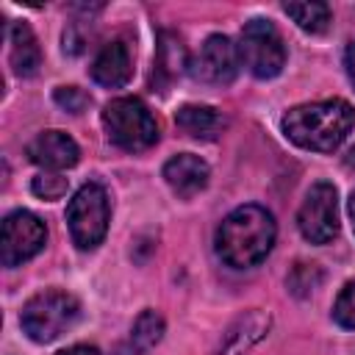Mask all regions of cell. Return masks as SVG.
<instances>
[{"label":"cell","mask_w":355,"mask_h":355,"mask_svg":"<svg viewBox=\"0 0 355 355\" xmlns=\"http://www.w3.org/2000/svg\"><path fill=\"white\" fill-rule=\"evenodd\" d=\"M277 236L275 216L261 205H239L216 227V255L233 269L261 263Z\"/></svg>","instance_id":"6da1fadb"},{"label":"cell","mask_w":355,"mask_h":355,"mask_svg":"<svg viewBox=\"0 0 355 355\" xmlns=\"http://www.w3.org/2000/svg\"><path fill=\"white\" fill-rule=\"evenodd\" d=\"M355 128V108L347 100H319L283 114V133L302 150L333 153Z\"/></svg>","instance_id":"7a4b0ae2"},{"label":"cell","mask_w":355,"mask_h":355,"mask_svg":"<svg viewBox=\"0 0 355 355\" xmlns=\"http://www.w3.org/2000/svg\"><path fill=\"white\" fill-rule=\"evenodd\" d=\"M78 316H80V302L72 294L47 288L25 302L19 313V324L31 341L47 344V341H55L61 333H67L78 322Z\"/></svg>","instance_id":"3957f363"},{"label":"cell","mask_w":355,"mask_h":355,"mask_svg":"<svg viewBox=\"0 0 355 355\" xmlns=\"http://www.w3.org/2000/svg\"><path fill=\"white\" fill-rule=\"evenodd\" d=\"M103 128L108 139L128 150L139 153L158 141V122L150 114V108L136 97H116L103 108Z\"/></svg>","instance_id":"277c9868"},{"label":"cell","mask_w":355,"mask_h":355,"mask_svg":"<svg viewBox=\"0 0 355 355\" xmlns=\"http://www.w3.org/2000/svg\"><path fill=\"white\" fill-rule=\"evenodd\" d=\"M239 61L241 67H247L255 78L269 80L275 75H280V69L286 67V44L283 36L277 33V28L269 19H250L241 33H239Z\"/></svg>","instance_id":"5b68a950"},{"label":"cell","mask_w":355,"mask_h":355,"mask_svg":"<svg viewBox=\"0 0 355 355\" xmlns=\"http://www.w3.org/2000/svg\"><path fill=\"white\" fill-rule=\"evenodd\" d=\"M108 194L100 183H83L67 208L69 236L80 250H94L108 233Z\"/></svg>","instance_id":"8992f818"},{"label":"cell","mask_w":355,"mask_h":355,"mask_svg":"<svg viewBox=\"0 0 355 355\" xmlns=\"http://www.w3.org/2000/svg\"><path fill=\"white\" fill-rule=\"evenodd\" d=\"M297 227L305 241L311 244H327L338 233V194L333 183H313L300 205Z\"/></svg>","instance_id":"52a82bcc"},{"label":"cell","mask_w":355,"mask_h":355,"mask_svg":"<svg viewBox=\"0 0 355 355\" xmlns=\"http://www.w3.org/2000/svg\"><path fill=\"white\" fill-rule=\"evenodd\" d=\"M47 241L44 222L31 211H14L3 219L0 233V261L3 266L14 269L25 261H31Z\"/></svg>","instance_id":"ba28073f"},{"label":"cell","mask_w":355,"mask_h":355,"mask_svg":"<svg viewBox=\"0 0 355 355\" xmlns=\"http://www.w3.org/2000/svg\"><path fill=\"white\" fill-rule=\"evenodd\" d=\"M239 47L222 36V33H214L202 42L197 58L191 61V75L202 83H214V86H225L230 83L236 75H239Z\"/></svg>","instance_id":"9c48e42d"},{"label":"cell","mask_w":355,"mask_h":355,"mask_svg":"<svg viewBox=\"0 0 355 355\" xmlns=\"http://www.w3.org/2000/svg\"><path fill=\"white\" fill-rule=\"evenodd\" d=\"M28 158L36 164V166H44L50 172H58V169H69L78 164L80 158V150L75 144L72 136H67L64 130H42L39 136H33L25 147Z\"/></svg>","instance_id":"30bf717a"},{"label":"cell","mask_w":355,"mask_h":355,"mask_svg":"<svg viewBox=\"0 0 355 355\" xmlns=\"http://www.w3.org/2000/svg\"><path fill=\"white\" fill-rule=\"evenodd\" d=\"M208 164L200 158V155H191V153H180V155H172L166 164H164V180L169 183V189L183 197V200H191L194 194H200L205 186H208Z\"/></svg>","instance_id":"8fae6325"},{"label":"cell","mask_w":355,"mask_h":355,"mask_svg":"<svg viewBox=\"0 0 355 355\" xmlns=\"http://www.w3.org/2000/svg\"><path fill=\"white\" fill-rule=\"evenodd\" d=\"M133 75V55L125 39H111L108 44H103V50L97 53L94 64H92V78L94 83L105 86V89H119L130 80Z\"/></svg>","instance_id":"7c38bea8"},{"label":"cell","mask_w":355,"mask_h":355,"mask_svg":"<svg viewBox=\"0 0 355 355\" xmlns=\"http://www.w3.org/2000/svg\"><path fill=\"white\" fill-rule=\"evenodd\" d=\"M8 61L19 78L36 75L42 67V50L33 36V31L25 22H11L8 25Z\"/></svg>","instance_id":"4fadbf2b"},{"label":"cell","mask_w":355,"mask_h":355,"mask_svg":"<svg viewBox=\"0 0 355 355\" xmlns=\"http://www.w3.org/2000/svg\"><path fill=\"white\" fill-rule=\"evenodd\" d=\"M175 125H178L186 136H191V139L211 141V139H216V136L225 130L227 119H225L216 108H211V105H191V103H189V105H180V108H178Z\"/></svg>","instance_id":"5bb4252c"},{"label":"cell","mask_w":355,"mask_h":355,"mask_svg":"<svg viewBox=\"0 0 355 355\" xmlns=\"http://www.w3.org/2000/svg\"><path fill=\"white\" fill-rule=\"evenodd\" d=\"M164 338V316L153 308L141 311L130 327V338L122 347V355H147Z\"/></svg>","instance_id":"9a60e30c"},{"label":"cell","mask_w":355,"mask_h":355,"mask_svg":"<svg viewBox=\"0 0 355 355\" xmlns=\"http://www.w3.org/2000/svg\"><path fill=\"white\" fill-rule=\"evenodd\" d=\"M283 11L305 33H324L330 25V6L327 3H283Z\"/></svg>","instance_id":"2e32d148"},{"label":"cell","mask_w":355,"mask_h":355,"mask_svg":"<svg viewBox=\"0 0 355 355\" xmlns=\"http://www.w3.org/2000/svg\"><path fill=\"white\" fill-rule=\"evenodd\" d=\"M186 67V50L180 44V39L175 33H161L158 39V58H155V69L164 72L166 78L180 75Z\"/></svg>","instance_id":"e0dca14e"},{"label":"cell","mask_w":355,"mask_h":355,"mask_svg":"<svg viewBox=\"0 0 355 355\" xmlns=\"http://www.w3.org/2000/svg\"><path fill=\"white\" fill-rule=\"evenodd\" d=\"M31 189L42 200H61L67 194V189H69V180L64 175H58V172H42V175L33 178Z\"/></svg>","instance_id":"ac0fdd59"},{"label":"cell","mask_w":355,"mask_h":355,"mask_svg":"<svg viewBox=\"0 0 355 355\" xmlns=\"http://www.w3.org/2000/svg\"><path fill=\"white\" fill-rule=\"evenodd\" d=\"M333 319H336L341 327L355 330V280H349V283L341 288V294L336 297Z\"/></svg>","instance_id":"d6986e66"},{"label":"cell","mask_w":355,"mask_h":355,"mask_svg":"<svg viewBox=\"0 0 355 355\" xmlns=\"http://www.w3.org/2000/svg\"><path fill=\"white\" fill-rule=\"evenodd\" d=\"M53 97H55V103H58L64 111H69V114H80V111L92 103V97H89L83 89H78V86H58Z\"/></svg>","instance_id":"ffe728a7"},{"label":"cell","mask_w":355,"mask_h":355,"mask_svg":"<svg viewBox=\"0 0 355 355\" xmlns=\"http://www.w3.org/2000/svg\"><path fill=\"white\" fill-rule=\"evenodd\" d=\"M58 355H100V349L92 347V344H72V347L61 349Z\"/></svg>","instance_id":"44dd1931"},{"label":"cell","mask_w":355,"mask_h":355,"mask_svg":"<svg viewBox=\"0 0 355 355\" xmlns=\"http://www.w3.org/2000/svg\"><path fill=\"white\" fill-rule=\"evenodd\" d=\"M344 67H347V75H349V80H352V86H355V42L347 47V53H344Z\"/></svg>","instance_id":"7402d4cb"},{"label":"cell","mask_w":355,"mask_h":355,"mask_svg":"<svg viewBox=\"0 0 355 355\" xmlns=\"http://www.w3.org/2000/svg\"><path fill=\"white\" fill-rule=\"evenodd\" d=\"M349 216H352V230H355V191L349 197Z\"/></svg>","instance_id":"603a6c76"}]
</instances>
